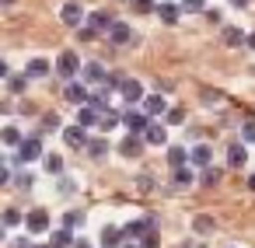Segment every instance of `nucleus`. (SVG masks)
<instances>
[{
  "label": "nucleus",
  "mask_w": 255,
  "mask_h": 248,
  "mask_svg": "<svg viewBox=\"0 0 255 248\" xmlns=\"http://www.w3.org/2000/svg\"><path fill=\"white\" fill-rule=\"evenodd\" d=\"M42 157V140L39 136H21V143H18V161H39Z\"/></svg>",
  "instance_id": "obj_1"
},
{
  "label": "nucleus",
  "mask_w": 255,
  "mask_h": 248,
  "mask_svg": "<svg viewBox=\"0 0 255 248\" xmlns=\"http://www.w3.org/2000/svg\"><path fill=\"white\" fill-rule=\"evenodd\" d=\"M119 123H123L133 136H140V133L147 129V123H150V119H147L143 112H119Z\"/></svg>",
  "instance_id": "obj_2"
},
{
  "label": "nucleus",
  "mask_w": 255,
  "mask_h": 248,
  "mask_svg": "<svg viewBox=\"0 0 255 248\" xmlns=\"http://www.w3.org/2000/svg\"><path fill=\"white\" fill-rule=\"evenodd\" d=\"M147 231H157V220H154V217H140V220L126 224V227H123V238H143Z\"/></svg>",
  "instance_id": "obj_3"
},
{
  "label": "nucleus",
  "mask_w": 255,
  "mask_h": 248,
  "mask_svg": "<svg viewBox=\"0 0 255 248\" xmlns=\"http://www.w3.org/2000/svg\"><path fill=\"white\" fill-rule=\"evenodd\" d=\"M77 53H60V60H56V74L63 77V81H70L74 74H77Z\"/></svg>",
  "instance_id": "obj_4"
},
{
  "label": "nucleus",
  "mask_w": 255,
  "mask_h": 248,
  "mask_svg": "<svg viewBox=\"0 0 255 248\" xmlns=\"http://www.w3.org/2000/svg\"><path fill=\"white\" fill-rule=\"evenodd\" d=\"M129 39H133V32H129L126 21H112V25H109V42H112V46H126Z\"/></svg>",
  "instance_id": "obj_5"
},
{
  "label": "nucleus",
  "mask_w": 255,
  "mask_h": 248,
  "mask_svg": "<svg viewBox=\"0 0 255 248\" xmlns=\"http://www.w3.org/2000/svg\"><path fill=\"white\" fill-rule=\"evenodd\" d=\"M25 224H28L32 234H46V231H49V213H46V210H32V213L25 217Z\"/></svg>",
  "instance_id": "obj_6"
},
{
  "label": "nucleus",
  "mask_w": 255,
  "mask_h": 248,
  "mask_svg": "<svg viewBox=\"0 0 255 248\" xmlns=\"http://www.w3.org/2000/svg\"><path fill=\"white\" fill-rule=\"evenodd\" d=\"M81 74H84V81H88V84H105V81H109V74H105V67H102V63H84V67H81Z\"/></svg>",
  "instance_id": "obj_7"
},
{
  "label": "nucleus",
  "mask_w": 255,
  "mask_h": 248,
  "mask_svg": "<svg viewBox=\"0 0 255 248\" xmlns=\"http://www.w3.org/2000/svg\"><path fill=\"white\" fill-rule=\"evenodd\" d=\"M119 91H123L126 102H140V98H143V84H140V81H129V77H123Z\"/></svg>",
  "instance_id": "obj_8"
},
{
  "label": "nucleus",
  "mask_w": 255,
  "mask_h": 248,
  "mask_svg": "<svg viewBox=\"0 0 255 248\" xmlns=\"http://www.w3.org/2000/svg\"><path fill=\"white\" fill-rule=\"evenodd\" d=\"M60 18H63V25H81L84 21V7L81 4H63Z\"/></svg>",
  "instance_id": "obj_9"
},
{
  "label": "nucleus",
  "mask_w": 255,
  "mask_h": 248,
  "mask_svg": "<svg viewBox=\"0 0 255 248\" xmlns=\"http://www.w3.org/2000/svg\"><path fill=\"white\" fill-rule=\"evenodd\" d=\"M88 25H91V32H95V35H98V32H109V25H112V14H109V11H91Z\"/></svg>",
  "instance_id": "obj_10"
},
{
  "label": "nucleus",
  "mask_w": 255,
  "mask_h": 248,
  "mask_svg": "<svg viewBox=\"0 0 255 248\" xmlns=\"http://www.w3.org/2000/svg\"><path fill=\"white\" fill-rule=\"evenodd\" d=\"M63 143H67V147H84V143H88V133H84L81 126H67V129H63Z\"/></svg>",
  "instance_id": "obj_11"
},
{
  "label": "nucleus",
  "mask_w": 255,
  "mask_h": 248,
  "mask_svg": "<svg viewBox=\"0 0 255 248\" xmlns=\"http://www.w3.org/2000/svg\"><path fill=\"white\" fill-rule=\"evenodd\" d=\"M140 140H147V143H154V147H161L168 136H164V126H157V123H147V129L140 133Z\"/></svg>",
  "instance_id": "obj_12"
},
{
  "label": "nucleus",
  "mask_w": 255,
  "mask_h": 248,
  "mask_svg": "<svg viewBox=\"0 0 255 248\" xmlns=\"http://www.w3.org/2000/svg\"><path fill=\"white\" fill-rule=\"evenodd\" d=\"M164 109H168V105H164V98H161V95H150V98L143 102V116H147V119L164 116Z\"/></svg>",
  "instance_id": "obj_13"
},
{
  "label": "nucleus",
  "mask_w": 255,
  "mask_h": 248,
  "mask_svg": "<svg viewBox=\"0 0 255 248\" xmlns=\"http://www.w3.org/2000/svg\"><path fill=\"white\" fill-rule=\"evenodd\" d=\"M245 161H248V150H245V143H231V147H227V164H231V168H241Z\"/></svg>",
  "instance_id": "obj_14"
},
{
  "label": "nucleus",
  "mask_w": 255,
  "mask_h": 248,
  "mask_svg": "<svg viewBox=\"0 0 255 248\" xmlns=\"http://www.w3.org/2000/svg\"><path fill=\"white\" fill-rule=\"evenodd\" d=\"M140 150H143V140H140V136H126V140L119 143V154H123V157H136Z\"/></svg>",
  "instance_id": "obj_15"
},
{
  "label": "nucleus",
  "mask_w": 255,
  "mask_h": 248,
  "mask_svg": "<svg viewBox=\"0 0 255 248\" xmlns=\"http://www.w3.org/2000/svg\"><path fill=\"white\" fill-rule=\"evenodd\" d=\"M70 245H74V234L67 227H60V231L49 234V248H70Z\"/></svg>",
  "instance_id": "obj_16"
},
{
  "label": "nucleus",
  "mask_w": 255,
  "mask_h": 248,
  "mask_svg": "<svg viewBox=\"0 0 255 248\" xmlns=\"http://www.w3.org/2000/svg\"><path fill=\"white\" fill-rule=\"evenodd\" d=\"M157 18H161L164 25H175V21L182 18V11H178V4H161V7H157Z\"/></svg>",
  "instance_id": "obj_17"
},
{
  "label": "nucleus",
  "mask_w": 255,
  "mask_h": 248,
  "mask_svg": "<svg viewBox=\"0 0 255 248\" xmlns=\"http://www.w3.org/2000/svg\"><path fill=\"white\" fill-rule=\"evenodd\" d=\"M63 98L74 102V105H84V102H88V88H84V84H70V88L63 91Z\"/></svg>",
  "instance_id": "obj_18"
},
{
  "label": "nucleus",
  "mask_w": 255,
  "mask_h": 248,
  "mask_svg": "<svg viewBox=\"0 0 255 248\" xmlns=\"http://www.w3.org/2000/svg\"><path fill=\"white\" fill-rule=\"evenodd\" d=\"M210 157H213V150H210L206 143L192 147V154H189V161H192V164H199V168H206V164H210Z\"/></svg>",
  "instance_id": "obj_19"
},
{
  "label": "nucleus",
  "mask_w": 255,
  "mask_h": 248,
  "mask_svg": "<svg viewBox=\"0 0 255 248\" xmlns=\"http://www.w3.org/2000/svg\"><path fill=\"white\" fill-rule=\"evenodd\" d=\"M77 126H81V129L88 133V129H95V126H98V116H95V112H91V109L84 105V109L77 112Z\"/></svg>",
  "instance_id": "obj_20"
},
{
  "label": "nucleus",
  "mask_w": 255,
  "mask_h": 248,
  "mask_svg": "<svg viewBox=\"0 0 255 248\" xmlns=\"http://www.w3.org/2000/svg\"><path fill=\"white\" fill-rule=\"evenodd\" d=\"M84 150H88V154H91L95 161H102V157L109 154V143H105V140L98 136V140H88V143H84Z\"/></svg>",
  "instance_id": "obj_21"
},
{
  "label": "nucleus",
  "mask_w": 255,
  "mask_h": 248,
  "mask_svg": "<svg viewBox=\"0 0 255 248\" xmlns=\"http://www.w3.org/2000/svg\"><path fill=\"white\" fill-rule=\"evenodd\" d=\"M185 161H189L185 147H168V164H171V171H175V168H185Z\"/></svg>",
  "instance_id": "obj_22"
},
{
  "label": "nucleus",
  "mask_w": 255,
  "mask_h": 248,
  "mask_svg": "<svg viewBox=\"0 0 255 248\" xmlns=\"http://www.w3.org/2000/svg\"><path fill=\"white\" fill-rule=\"evenodd\" d=\"M46 74H49V63H46V60H28L25 77H46Z\"/></svg>",
  "instance_id": "obj_23"
},
{
  "label": "nucleus",
  "mask_w": 255,
  "mask_h": 248,
  "mask_svg": "<svg viewBox=\"0 0 255 248\" xmlns=\"http://www.w3.org/2000/svg\"><path fill=\"white\" fill-rule=\"evenodd\" d=\"M224 42H227V46H241V42H245V32H241L238 25H231V28H224Z\"/></svg>",
  "instance_id": "obj_24"
},
{
  "label": "nucleus",
  "mask_w": 255,
  "mask_h": 248,
  "mask_svg": "<svg viewBox=\"0 0 255 248\" xmlns=\"http://www.w3.org/2000/svg\"><path fill=\"white\" fill-rule=\"evenodd\" d=\"M0 140H4L7 147H18V143H21V133H18L14 126H4V129H0Z\"/></svg>",
  "instance_id": "obj_25"
},
{
  "label": "nucleus",
  "mask_w": 255,
  "mask_h": 248,
  "mask_svg": "<svg viewBox=\"0 0 255 248\" xmlns=\"http://www.w3.org/2000/svg\"><path fill=\"white\" fill-rule=\"evenodd\" d=\"M18 224H21V213H18L14 206H7L4 217H0V227H18Z\"/></svg>",
  "instance_id": "obj_26"
},
{
  "label": "nucleus",
  "mask_w": 255,
  "mask_h": 248,
  "mask_svg": "<svg viewBox=\"0 0 255 248\" xmlns=\"http://www.w3.org/2000/svg\"><path fill=\"white\" fill-rule=\"evenodd\" d=\"M28 88V77L25 74H14V77H7V91H14V95H21Z\"/></svg>",
  "instance_id": "obj_27"
},
{
  "label": "nucleus",
  "mask_w": 255,
  "mask_h": 248,
  "mask_svg": "<svg viewBox=\"0 0 255 248\" xmlns=\"http://www.w3.org/2000/svg\"><path fill=\"white\" fill-rule=\"evenodd\" d=\"M164 123H168V126L185 123V109H178V105H175V109H164Z\"/></svg>",
  "instance_id": "obj_28"
},
{
  "label": "nucleus",
  "mask_w": 255,
  "mask_h": 248,
  "mask_svg": "<svg viewBox=\"0 0 255 248\" xmlns=\"http://www.w3.org/2000/svg\"><path fill=\"white\" fill-rule=\"evenodd\" d=\"M116 126H119V112H109V116H98V129H105V133H109V129H116Z\"/></svg>",
  "instance_id": "obj_29"
},
{
  "label": "nucleus",
  "mask_w": 255,
  "mask_h": 248,
  "mask_svg": "<svg viewBox=\"0 0 255 248\" xmlns=\"http://www.w3.org/2000/svg\"><path fill=\"white\" fill-rule=\"evenodd\" d=\"M171 178H175V185H178V189L192 185V171H189V168H175V175H171Z\"/></svg>",
  "instance_id": "obj_30"
},
{
  "label": "nucleus",
  "mask_w": 255,
  "mask_h": 248,
  "mask_svg": "<svg viewBox=\"0 0 255 248\" xmlns=\"http://www.w3.org/2000/svg\"><path fill=\"white\" fill-rule=\"evenodd\" d=\"M102 241L112 248L116 241H123V231H119V227H105V231H102Z\"/></svg>",
  "instance_id": "obj_31"
},
{
  "label": "nucleus",
  "mask_w": 255,
  "mask_h": 248,
  "mask_svg": "<svg viewBox=\"0 0 255 248\" xmlns=\"http://www.w3.org/2000/svg\"><path fill=\"white\" fill-rule=\"evenodd\" d=\"M203 7H206V0H182V7H178V11H189V14H203Z\"/></svg>",
  "instance_id": "obj_32"
},
{
  "label": "nucleus",
  "mask_w": 255,
  "mask_h": 248,
  "mask_svg": "<svg viewBox=\"0 0 255 248\" xmlns=\"http://www.w3.org/2000/svg\"><path fill=\"white\" fill-rule=\"evenodd\" d=\"M192 227H196V234H210V231H213V220H210V217H196Z\"/></svg>",
  "instance_id": "obj_33"
},
{
  "label": "nucleus",
  "mask_w": 255,
  "mask_h": 248,
  "mask_svg": "<svg viewBox=\"0 0 255 248\" xmlns=\"http://www.w3.org/2000/svg\"><path fill=\"white\" fill-rule=\"evenodd\" d=\"M157 245H161V238H157V231H147V234L140 238V245H136V248H157Z\"/></svg>",
  "instance_id": "obj_34"
},
{
  "label": "nucleus",
  "mask_w": 255,
  "mask_h": 248,
  "mask_svg": "<svg viewBox=\"0 0 255 248\" xmlns=\"http://www.w3.org/2000/svg\"><path fill=\"white\" fill-rule=\"evenodd\" d=\"M46 168H49L53 175H60V171H63V157H60V154H49V157H46Z\"/></svg>",
  "instance_id": "obj_35"
},
{
  "label": "nucleus",
  "mask_w": 255,
  "mask_h": 248,
  "mask_svg": "<svg viewBox=\"0 0 255 248\" xmlns=\"http://www.w3.org/2000/svg\"><path fill=\"white\" fill-rule=\"evenodd\" d=\"M81 224H84V217H81V213H77V210H74V213H67V217H63V227H67V231H74V227H81Z\"/></svg>",
  "instance_id": "obj_36"
},
{
  "label": "nucleus",
  "mask_w": 255,
  "mask_h": 248,
  "mask_svg": "<svg viewBox=\"0 0 255 248\" xmlns=\"http://www.w3.org/2000/svg\"><path fill=\"white\" fill-rule=\"evenodd\" d=\"M241 140H245V143H255V119H248V123L241 126Z\"/></svg>",
  "instance_id": "obj_37"
},
{
  "label": "nucleus",
  "mask_w": 255,
  "mask_h": 248,
  "mask_svg": "<svg viewBox=\"0 0 255 248\" xmlns=\"http://www.w3.org/2000/svg\"><path fill=\"white\" fill-rule=\"evenodd\" d=\"M217 182H220V171L206 168V171H203V185H217Z\"/></svg>",
  "instance_id": "obj_38"
},
{
  "label": "nucleus",
  "mask_w": 255,
  "mask_h": 248,
  "mask_svg": "<svg viewBox=\"0 0 255 248\" xmlns=\"http://www.w3.org/2000/svg\"><path fill=\"white\" fill-rule=\"evenodd\" d=\"M136 11H140V14H147V11H154V0H136Z\"/></svg>",
  "instance_id": "obj_39"
},
{
  "label": "nucleus",
  "mask_w": 255,
  "mask_h": 248,
  "mask_svg": "<svg viewBox=\"0 0 255 248\" xmlns=\"http://www.w3.org/2000/svg\"><path fill=\"white\" fill-rule=\"evenodd\" d=\"M11 182V168L7 164H0V185H7Z\"/></svg>",
  "instance_id": "obj_40"
},
{
  "label": "nucleus",
  "mask_w": 255,
  "mask_h": 248,
  "mask_svg": "<svg viewBox=\"0 0 255 248\" xmlns=\"http://www.w3.org/2000/svg\"><path fill=\"white\" fill-rule=\"evenodd\" d=\"M171 88H175V81H157V91H161V95H168Z\"/></svg>",
  "instance_id": "obj_41"
},
{
  "label": "nucleus",
  "mask_w": 255,
  "mask_h": 248,
  "mask_svg": "<svg viewBox=\"0 0 255 248\" xmlns=\"http://www.w3.org/2000/svg\"><path fill=\"white\" fill-rule=\"evenodd\" d=\"M245 46H248V49H255V32H252V35H245Z\"/></svg>",
  "instance_id": "obj_42"
},
{
  "label": "nucleus",
  "mask_w": 255,
  "mask_h": 248,
  "mask_svg": "<svg viewBox=\"0 0 255 248\" xmlns=\"http://www.w3.org/2000/svg\"><path fill=\"white\" fill-rule=\"evenodd\" d=\"M70 248H91V241H74Z\"/></svg>",
  "instance_id": "obj_43"
},
{
  "label": "nucleus",
  "mask_w": 255,
  "mask_h": 248,
  "mask_svg": "<svg viewBox=\"0 0 255 248\" xmlns=\"http://www.w3.org/2000/svg\"><path fill=\"white\" fill-rule=\"evenodd\" d=\"M231 4H234V7H248V0H231Z\"/></svg>",
  "instance_id": "obj_44"
},
{
  "label": "nucleus",
  "mask_w": 255,
  "mask_h": 248,
  "mask_svg": "<svg viewBox=\"0 0 255 248\" xmlns=\"http://www.w3.org/2000/svg\"><path fill=\"white\" fill-rule=\"evenodd\" d=\"M0 77H7V63L4 60H0Z\"/></svg>",
  "instance_id": "obj_45"
},
{
  "label": "nucleus",
  "mask_w": 255,
  "mask_h": 248,
  "mask_svg": "<svg viewBox=\"0 0 255 248\" xmlns=\"http://www.w3.org/2000/svg\"><path fill=\"white\" fill-rule=\"evenodd\" d=\"M11 248H28V241H14V245H11Z\"/></svg>",
  "instance_id": "obj_46"
},
{
  "label": "nucleus",
  "mask_w": 255,
  "mask_h": 248,
  "mask_svg": "<svg viewBox=\"0 0 255 248\" xmlns=\"http://www.w3.org/2000/svg\"><path fill=\"white\" fill-rule=\"evenodd\" d=\"M248 189H252V192H255V175H252V178H248Z\"/></svg>",
  "instance_id": "obj_47"
},
{
  "label": "nucleus",
  "mask_w": 255,
  "mask_h": 248,
  "mask_svg": "<svg viewBox=\"0 0 255 248\" xmlns=\"http://www.w3.org/2000/svg\"><path fill=\"white\" fill-rule=\"evenodd\" d=\"M35 248H49V245H35Z\"/></svg>",
  "instance_id": "obj_48"
},
{
  "label": "nucleus",
  "mask_w": 255,
  "mask_h": 248,
  "mask_svg": "<svg viewBox=\"0 0 255 248\" xmlns=\"http://www.w3.org/2000/svg\"><path fill=\"white\" fill-rule=\"evenodd\" d=\"M126 248H136V245H126Z\"/></svg>",
  "instance_id": "obj_49"
}]
</instances>
